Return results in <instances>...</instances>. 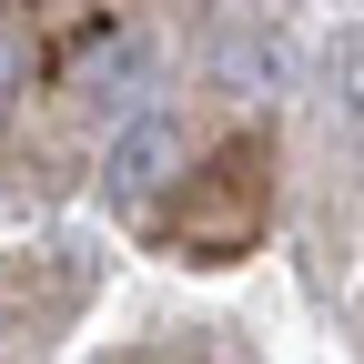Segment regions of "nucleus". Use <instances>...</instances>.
I'll return each mask as SVG.
<instances>
[{
    "label": "nucleus",
    "instance_id": "39448f33",
    "mask_svg": "<svg viewBox=\"0 0 364 364\" xmlns=\"http://www.w3.org/2000/svg\"><path fill=\"white\" fill-rule=\"evenodd\" d=\"M223 71H233L243 91H273V41L253 21H233V31H223Z\"/></svg>",
    "mask_w": 364,
    "mask_h": 364
},
{
    "label": "nucleus",
    "instance_id": "20e7f679",
    "mask_svg": "<svg viewBox=\"0 0 364 364\" xmlns=\"http://www.w3.org/2000/svg\"><path fill=\"white\" fill-rule=\"evenodd\" d=\"M142 71H152V41H142V31H122L112 51L81 71V102H132V81H142Z\"/></svg>",
    "mask_w": 364,
    "mask_h": 364
},
{
    "label": "nucleus",
    "instance_id": "423d86ee",
    "mask_svg": "<svg viewBox=\"0 0 364 364\" xmlns=\"http://www.w3.org/2000/svg\"><path fill=\"white\" fill-rule=\"evenodd\" d=\"M0 91H11V61H0Z\"/></svg>",
    "mask_w": 364,
    "mask_h": 364
},
{
    "label": "nucleus",
    "instance_id": "f03ea898",
    "mask_svg": "<svg viewBox=\"0 0 364 364\" xmlns=\"http://www.w3.org/2000/svg\"><path fill=\"white\" fill-rule=\"evenodd\" d=\"M172 172H182V132H172L162 112H142V122H132L122 142H112V162H102V193H112L122 213H142V203L162 193Z\"/></svg>",
    "mask_w": 364,
    "mask_h": 364
},
{
    "label": "nucleus",
    "instance_id": "7ed1b4c3",
    "mask_svg": "<svg viewBox=\"0 0 364 364\" xmlns=\"http://www.w3.org/2000/svg\"><path fill=\"white\" fill-rule=\"evenodd\" d=\"M324 81H334V122L364 142V31H334L324 41Z\"/></svg>",
    "mask_w": 364,
    "mask_h": 364
},
{
    "label": "nucleus",
    "instance_id": "f257e3e1",
    "mask_svg": "<svg viewBox=\"0 0 364 364\" xmlns=\"http://www.w3.org/2000/svg\"><path fill=\"white\" fill-rule=\"evenodd\" d=\"M263 193H273V172H263V142H233L203 182H193V203H182L172 223V243L182 253H203V263H233L253 233H263Z\"/></svg>",
    "mask_w": 364,
    "mask_h": 364
}]
</instances>
